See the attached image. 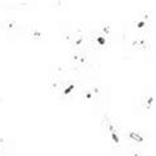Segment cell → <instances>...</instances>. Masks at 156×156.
<instances>
[{
    "label": "cell",
    "mask_w": 156,
    "mask_h": 156,
    "mask_svg": "<svg viewBox=\"0 0 156 156\" xmlns=\"http://www.w3.org/2000/svg\"><path fill=\"white\" fill-rule=\"evenodd\" d=\"M102 132L106 138L108 146L111 148H119L120 142H122V128L119 127L118 123H115L114 120H111L110 118L105 116L102 120Z\"/></svg>",
    "instance_id": "obj_1"
},
{
    "label": "cell",
    "mask_w": 156,
    "mask_h": 156,
    "mask_svg": "<svg viewBox=\"0 0 156 156\" xmlns=\"http://www.w3.org/2000/svg\"><path fill=\"white\" fill-rule=\"evenodd\" d=\"M131 48L138 52H146L150 49V34L134 32L130 37Z\"/></svg>",
    "instance_id": "obj_2"
},
{
    "label": "cell",
    "mask_w": 156,
    "mask_h": 156,
    "mask_svg": "<svg viewBox=\"0 0 156 156\" xmlns=\"http://www.w3.org/2000/svg\"><path fill=\"white\" fill-rule=\"evenodd\" d=\"M23 34H25V37L28 38L29 41L33 42H42L46 40V34L41 28L38 27H29V28H25Z\"/></svg>",
    "instance_id": "obj_3"
},
{
    "label": "cell",
    "mask_w": 156,
    "mask_h": 156,
    "mask_svg": "<svg viewBox=\"0 0 156 156\" xmlns=\"http://www.w3.org/2000/svg\"><path fill=\"white\" fill-rule=\"evenodd\" d=\"M0 27H2L3 32H5L7 34H12V36L24 32V28H23L17 23V20H15V19H5V20L0 24Z\"/></svg>",
    "instance_id": "obj_4"
},
{
    "label": "cell",
    "mask_w": 156,
    "mask_h": 156,
    "mask_svg": "<svg viewBox=\"0 0 156 156\" xmlns=\"http://www.w3.org/2000/svg\"><path fill=\"white\" fill-rule=\"evenodd\" d=\"M154 102H155V95L154 93H144V94L142 95V102H140V105L144 107V110L150 111L152 106H154Z\"/></svg>",
    "instance_id": "obj_5"
},
{
    "label": "cell",
    "mask_w": 156,
    "mask_h": 156,
    "mask_svg": "<svg viewBox=\"0 0 156 156\" xmlns=\"http://www.w3.org/2000/svg\"><path fill=\"white\" fill-rule=\"evenodd\" d=\"M127 138L132 140L135 144H139V143H143V136L138 134V132H134V131H130V132H127Z\"/></svg>",
    "instance_id": "obj_6"
}]
</instances>
